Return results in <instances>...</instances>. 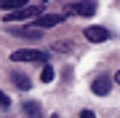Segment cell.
Segmentation results:
<instances>
[{
	"mask_svg": "<svg viewBox=\"0 0 120 118\" xmlns=\"http://www.w3.org/2000/svg\"><path fill=\"white\" fill-rule=\"evenodd\" d=\"M40 13H43V3H38V5H35V3H27V5H22L19 11L5 13V16H3V22L8 24V22H24V19H32V22H35Z\"/></svg>",
	"mask_w": 120,
	"mask_h": 118,
	"instance_id": "cell-1",
	"label": "cell"
},
{
	"mask_svg": "<svg viewBox=\"0 0 120 118\" xmlns=\"http://www.w3.org/2000/svg\"><path fill=\"white\" fill-rule=\"evenodd\" d=\"M48 54L38 51V48H16L11 54V62H45Z\"/></svg>",
	"mask_w": 120,
	"mask_h": 118,
	"instance_id": "cell-2",
	"label": "cell"
},
{
	"mask_svg": "<svg viewBox=\"0 0 120 118\" xmlns=\"http://www.w3.org/2000/svg\"><path fill=\"white\" fill-rule=\"evenodd\" d=\"M61 22H64V13H40V16L32 22V27L43 32V30H48V27H59Z\"/></svg>",
	"mask_w": 120,
	"mask_h": 118,
	"instance_id": "cell-3",
	"label": "cell"
},
{
	"mask_svg": "<svg viewBox=\"0 0 120 118\" xmlns=\"http://www.w3.org/2000/svg\"><path fill=\"white\" fill-rule=\"evenodd\" d=\"M91 91H94L96 97H107L109 91H112V78L107 73H99L94 81H91Z\"/></svg>",
	"mask_w": 120,
	"mask_h": 118,
	"instance_id": "cell-4",
	"label": "cell"
},
{
	"mask_svg": "<svg viewBox=\"0 0 120 118\" xmlns=\"http://www.w3.org/2000/svg\"><path fill=\"white\" fill-rule=\"evenodd\" d=\"M83 35H86L88 43H104V40H109V38H112V32L107 30V27L94 24V27H86V30H83Z\"/></svg>",
	"mask_w": 120,
	"mask_h": 118,
	"instance_id": "cell-5",
	"label": "cell"
},
{
	"mask_svg": "<svg viewBox=\"0 0 120 118\" xmlns=\"http://www.w3.org/2000/svg\"><path fill=\"white\" fill-rule=\"evenodd\" d=\"M96 11H99L96 3H69L67 5V13H69V16H94Z\"/></svg>",
	"mask_w": 120,
	"mask_h": 118,
	"instance_id": "cell-6",
	"label": "cell"
},
{
	"mask_svg": "<svg viewBox=\"0 0 120 118\" xmlns=\"http://www.w3.org/2000/svg\"><path fill=\"white\" fill-rule=\"evenodd\" d=\"M11 81H13V86H16L19 91H30V89H32V78L27 73H13Z\"/></svg>",
	"mask_w": 120,
	"mask_h": 118,
	"instance_id": "cell-7",
	"label": "cell"
},
{
	"mask_svg": "<svg viewBox=\"0 0 120 118\" xmlns=\"http://www.w3.org/2000/svg\"><path fill=\"white\" fill-rule=\"evenodd\" d=\"M22 110H24V115H27V118H43V105H40V102L27 99L24 105H22Z\"/></svg>",
	"mask_w": 120,
	"mask_h": 118,
	"instance_id": "cell-8",
	"label": "cell"
},
{
	"mask_svg": "<svg viewBox=\"0 0 120 118\" xmlns=\"http://www.w3.org/2000/svg\"><path fill=\"white\" fill-rule=\"evenodd\" d=\"M13 35H22V38H32V40H38V38H43V32L35 30V27H22V30H13Z\"/></svg>",
	"mask_w": 120,
	"mask_h": 118,
	"instance_id": "cell-9",
	"label": "cell"
},
{
	"mask_svg": "<svg viewBox=\"0 0 120 118\" xmlns=\"http://www.w3.org/2000/svg\"><path fill=\"white\" fill-rule=\"evenodd\" d=\"M53 78H56V70H53L51 65H45L43 70H40V81H43V83H51Z\"/></svg>",
	"mask_w": 120,
	"mask_h": 118,
	"instance_id": "cell-10",
	"label": "cell"
},
{
	"mask_svg": "<svg viewBox=\"0 0 120 118\" xmlns=\"http://www.w3.org/2000/svg\"><path fill=\"white\" fill-rule=\"evenodd\" d=\"M22 0H0V11H8V8H13V11H19L22 8Z\"/></svg>",
	"mask_w": 120,
	"mask_h": 118,
	"instance_id": "cell-11",
	"label": "cell"
},
{
	"mask_svg": "<svg viewBox=\"0 0 120 118\" xmlns=\"http://www.w3.org/2000/svg\"><path fill=\"white\" fill-rule=\"evenodd\" d=\"M8 107H11V97L0 89V110H8Z\"/></svg>",
	"mask_w": 120,
	"mask_h": 118,
	"instance_id": "cell-12",
	"label": "cell"
},
{
	"mask_svg": "<svg viewBox=\"0 0 120 118\" xmlns=\"http://www.w3.org/2000/svg\"><path fill=\"white\" fill-rule=\"evenodd\" d=\"M69 48H72L69 43H53V46H51V51H69Z\"/></svg>",
	"mask_w": 120,
	"mask_h": 118,
	"instance_id": "cell-13",
	"label": "cell"
},
{
	"mask_svg": "<svg viewBox=\"0 0 120 118\" xmlns=\"http://www.w3.org/2000/svg\"><path fill=\"white\" fill-rule=\"evenodd\" d=\"M77 118H96V113H94V110H80V115H77Z\"/></svg>",
	"mask_w": 120,
	"mask_h": 118,
	"instance_id": "cell-14",
	"label": "cell"
},
{
	"mask_svg": "<svg viewBox=\"0 0 120 118\" xmlns=\"http://www.w3.org/2000/svg\"><path fill=\"white\" fill-rule=\"evenodd\" d=\"M51 118H59V115H56V113H53V115H51Z\"/></svg>",
	"mask_w": 120,
	"mask_h": 118,
	"instance_id": "cell-15",
	"label": "cell"
}]
</instances>
